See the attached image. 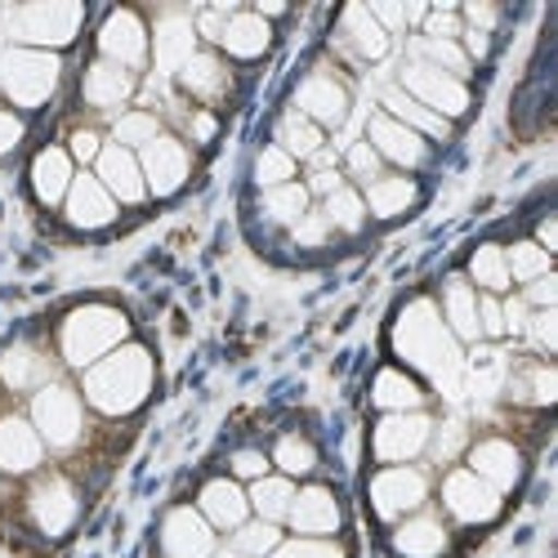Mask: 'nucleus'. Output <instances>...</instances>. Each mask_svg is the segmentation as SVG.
<instances>
[{
	"mask_svg": "<svg viewBox=\"0 0 558 558\" xmlns=\"http://www.w3.org/2000/svg\"><path fill=\"white\" fill-rule=\"evenodd\" d=\"M366 10H371V19H376L389 36L407 27V5H389V0H376V5H366Z\"/></svg>",
	"mask_w": 558,
	"mask_h": 558,
	"instance_id": "60",
	"label": "nucleus"
},
{
	"mask_svg": "<svg viewBox=\"0 0 558 558\" xmlns=\"http://www.w3.org/2000/svg\"><path fill=\"white\" fill-rule=\"evenodd\" d=\"M340 36H344V45H353L357 50V59H385L389 54V32L371 19V10L366 5H349L344 10V19H340Z\"/></svg>",
	"mask_w": 558,
	"mask_h": 558,
	"instance_id": "35",
	"label": "nucleus"
},
{
	"mask_svg": "<svg viewBox=\"0 0 558 558\" xmlns=\"http://www.w3.org/2000/svg\"><path fill=\"white\" fill-rule=\"evenodd\" d=\"M197 54V27L189 14H166L153 32V63L161 76H179V68Z\"/></svg>",
	"mask_w": 558,
	"mask_h": 558,
	"instance_id": "26",
	"label": "nucleus"
},
{
	"mask_svg": "<svg viewBox=\"0 0 558 558\" xmlns=\"http://www.w3.org/2000/svg\"><path fill=\"white\" fill-rule=\"evenodd\" d=\"M138 170H144V183H148V197H174L183 183L193 174V153L183 138L174 134H157L153 144L138 153Z\"/></svg>",
	"mask_w": 558,
	"mask_h": 558,
	"instance_id": "11",
	"label": "nucleus"
},
{
	"mask_svg": "<svg viewBox=\"0 0 558 558\" xmlns=\"http://www.w3.org/2000/svg\"><path fill=\"white\" fill-rule=\"evenodd\" d=\"M415 197H421V189H415L411 174H380L362 189V206L371 219H398L415 206Z\"/></svg>",
	"mask_w": 558,
	"mask_h": 558,
	"instance_id": "31",
	"label": "nucleus"
},
{
	"mask_svg": "<svg viewBox=\"0 0 558 558\" xmlns=\"http://www.w3.org/2000/svg\"><path fill=\"white\" fill-rule=\"evenodd\" d=\"M117 210H121V206L112 202V193L104 189L95 174H76V179H72L68 202H63V215H68L72 228H81V232H99V228L117 223Z\"/></svg>",
	"mask_w": 558,
	"mask_h": 558,
	"instance_id": "20",
	"label": "nucleus"
},
{
	"mask_svg": "<svg viewBox=\"0 0 558 558\" xmlns=\"http://www.w3.org/2000/svg\"><path fill=\"white\" fill-rule=\"evenodd\" d=\"M161 554L166 558H215V527L197 509L179 505L161 523Z\"/></svg>",
	"mask_w": 558,
	"mask_h": 558,
	"instance_id": "18",
	"label": "nucleus"
},
{
	"mask_svg": "<svg viewBox=\"0 0 558 558\" xmlns=\"http://www.w3.org/2000/svg\"><path fill=\"white\" fill-rule=\"evenodd\" d=\"M277 148H282L291 161H313L322 148H327V134H322V125H313L308 117L287 112L282 125H277Z\"/></svg>",
	"mask_w": 558,
	"mask_h": 558,
	"instance_id": "38",
	"label": "nucleus"
},
{
	"mask_svg": "<svg viewBox=\"0 0 558 558\" xmlns=\"http://www.w3.org/2000/svg\"><path fill=\"white\" fill-rule=\"evenodd\" d=\"M287 523L295 527V536L327 541V536H336V532H340L344 514H340L336 492H331V487H322V483H313V487H295V500H291Z\"/></svg>",
	"mask_w": 558,
	"mask_h": 558,
	"instance_id": "14",
	"label": "nucleus"
},
{
	"mask_svg": "<svg viewBox=\"0 0 558 558\" xmlns=\"http://www.w3.org/2000/svg\"><path fill=\"white\" fill-rule=\"evenodd\" d=\"M478 336H483V340H500V336H505L500 295H478Z\"/></svg>",
	"mask_w": 558,
	"mask_h": 558,
	"instance_id": "54",
	"label": "nucleus"
},
{
	"mask_svg": "<svg viewBox=\"0 0 558 558\" xmlns=\"http://www.w3.org/2000/svg\"><path fill=\"white\" fill-rule=\"evenodd\" d=\"M509 398L532 402V407H549L558 393V376L549 362H523V366H509V380H505Z\"/></svg>",
	"mask_w": 558,
	"mask_h": 558,
	"instance_id": "36",
	"label": "nucleus"
},
{
	"mask_svg": "<svg viewBox=\"0 0 558 558\" xmlns=\"http://www.w3.org/2000/svg\"><path fill=\"white\" fill-rule=\"evenodd\" d=\"M500 313H505V336H527V317L532 308L514 295V300H500Z\"/></svg>",
	"mask_w": 558,
	"mask_h": 558,
	"instance_id": "59",
	"label": "nucleus"
},
{
	"mask_svg": "<svg viewBox=\"0 0 558 558\" xmlns=\"http://www.w3.org/2000/svg\"><path fill=\"white\" fill-rule=\"evenodd\" d=\"M429 442H434V421L425 411H393L371 434V451L385 464H411L415 456L429 451Z\"/></svg>",
	"mask_w": 558,
	"mask_h": 558,
	"instance_id": "9",
	"label": "nucleus"
},
{
	"mask_svg": "<svg viewBox=\"0 0 558 558\" xmlns=\"http://www.w3.org/2000/svg\"><path fill=\"white\" fill-rule=\"evenodd\" d=\"M322 219L331 223V232H349V238H353V232H362V228H366V206H362V193H357V189H349V183H344L340 193H331L327 202H322Z\"/></svg>",
	"mask_w": 558,
	"mask_h": 558,
	"instance_id": "42",
	"label": "nucleus"
},
{
	"mask_svg": "<svg viewBox=\"0 0 558 558\" xmlns=\"http://www.w3.org/2000/svg\"><path fill=\"white\" fill-rule=\"evenodd\" d=\"M189 134H193V144H210V138L219 134V121H215V112L197 108V112L189 117Z\"/></svg>",
	"mask_w": 558,
	"mask_h": 558,
	"instance_id": "61",
	"label": "nucleus"
},
{
	"mask_svg": "<svg viewBox=\"0 0 558 558\" xmlns=\"http://www.w3.org/2000/svg\"><path fill=\"white\" fill-rule=\"evenodd\" d=\"M308 189L304 183H282V189H268L264 193V215L272 219V223H287V228H295L304 215H308Z\"/></svg>",
	"mask_w": 558,
	"mask_h": 558,
	"instance_id": "43",
	"label": "nucleus"
},
{
	"mask_svg": "<svg viewBox=\"0 0 558 558\" xmlns=\"http://www.w3.org/2000/svg\"><path fill=\"white\" fill-rule=\"evenodd\" d=\"M366 144L376 148L380 161H393V166H402V170H415V166H425V161H429V138H421L415 130L398 125V121L385 117V112L371 117V125H366Z\"/></svg>",
	"mask_w": 558,
	"mask_h": 558,
	"instance_id": "17",
	"label": "nucleus"
},
{
	"mask_svg": "<svg viewBox=\"0 0 558 558\" xmlns=\"http://www.w3.org/2000/svg\"><path fill=\"white\" fill-rule=\"evenodd\" d=\"M99 54L125 72H138L153 54V32L134 10H112L99 27Z\"/></svg>",
	"mask_w": 558,
	"mask_h": 558,
	"instance_id": "12",
	"label": "nucleus"
},
{
	"mask_svg": "<svg viewBox=\"0 0 558 558\" xmlns=\"http://www.w3.org/2000/svg\"><path fill=\"white\" fill-rule=\"evenodd\" d=\"M32 425H36L45 447H54V451L76 447L81 434H85V402H81V393L59 385V380L36 389L32 393Z\"/></svg>",
	"mask_w": 558,
	"mask_h": 558,
	"instance_id": "6",
	"label": "nucleus"
},
{
	"mask_svg": "<svg viewBox=\"0 0 558 558\" xmlns=\"http://www.w3.org/2000/svg\"><path fill=\"white\" fill-rule=\"evenodd\" d=\"M23 134H27L23 117H19L14 108H0V157H10V153L23 144Z\"/></svg>",
	"mask_w": 558,
	"mask_h": 558,
	"instance_id": "56",
	"label": "nucleus"
},
{
	"mask_svg": "<svg viewBox=\"0 0 558 558\" xmlns=\"http://www.w3.org/2000/svg\"><path fill=\"white\" fill-rule=\"evenodd\" d=\"M63 81V63L59 54L45 50H23V45H10L0 50V95H5L14 108L36 112L54 99V89Z\"/></svg>",
	"mask_w": 558,
	"mask_h": 558,
	"instance_id": "5",
	"label": "nucleus"
},
{
	"mask_svg": "<svg viewBox=\"0 0 558 558\" xmlns=\"http://www.w3.org/2000/svg\"><path fill=\"white\" fill-rule=\"evenodd\" d=\"M255 183L268 193V189H282V183H295V161L277 148V144H268V148H259V157H255Z\"/></svg>",
	"mask_w": 558,
	"mask_h": 558,
	"instance_id": "47",
	"label": "nucleus"
},
{
	"mask_svg": "<svg viewBox=\"0 0 558 558\" xmlns=\"http://www.w3.org/2000/svg\"><path fill=\"white\" fill-rule=\"evenodd\" d=\"M153 385H157V362L144 344H121L89 371H81V398L99 415H112V421L144 407Z\"/></svg>",
	"mask_w": 558,
	"mask_h": 558,
	"instance_id": "2",
	"label": "nucleus"
},
{
	"mask_svg": "<svg viewBox=\"0 0 558 558\" xmlns=\"http://www.w3.org/2000/svg\"><path fill=\"white\" fill-rule=\"evenodd\" d=\"M470 470L487 487H496L505 496L509 487H519V478H523V456H519V447L509 438H478L470 447Z\"/></svg>",
	"mask_w": 558,
	"mask_h": 558,
	"instance_id": "22",
	"label": "nucleus"
},
{
	"mask_svg": "<svg viewBox=\"0 0 558 558\" xmlns=\"http://www.w3.org/2000/svg\"><path fill=\"white\" fill-rule=\"evenodd\" d=\"M197 514L215 527V532H238L251 519V500L242 492L238 478H210L197 496Z\"/></svg>",
	"mask_w": 558,
	"mask_h": 558,
	"instance_id": "24",
	"label": "nucleus"
},
{
	"mask_svg": "<svg viewBox=\"0 0 558 558\" xmlns=\"http://www.w3.org/2000/svg\"><path fill=\"white\" fill-rule=\"evenodd\" d=\"M268 45H272V27L255 14V10H232L228 23H223V36H219V50L228 59H259L268 54Z\"/></svg>",
	"mask_w": 558,
	"mask_h": 558,
	"instance_id": "30",
	"label": "nucleus"
},
{
	"mask_svg": "<svg viewBox=\"0 0 558 558\" xmlns=\"http://www.w3.org/2000/svg\"><path fill=\"white\" fill-rule=\"evenodd\" d=\"M291 238H295V246H300V251H322V246L331 242V223L322 219V210H308V215L291 228Z\"/></svg>",
	"mask_w": 558,
	"mask_h": 558,
	"instance_id": "48",
	"label": "nucleus"
},
{
	"mask_svg": "<svg viewBox=\"0 0 558 558\" xmlns=\"http://www.w3.org/2000/svg\"><path fill=\"white\" fill-rule=\"evenodd\" d=\"M527 336H532V344L541 353H554L558 349V317H554V308H536L527 317Z\"/></svg>",
	"mask_w": 558,
	"mask_h": 558,
	"instance_id": "51",
	"label": "nucleus"
},
{
	"mask_svg": "<svg viewBox=\"0 0 558 558\" xmlns=\"http://www.w3.org/2000/svg\"><path fill=\"white\" fill-rule=\"evenodd\" d=\"M134 89H138V76L117 68V63H108V59H95L81 76V99H85V108H95V112L125 108L134 99Z\"/></svg>",
	"mask_w": 558,
	"mask_h": 558,
	"instance_id": "21",
	"label": "nucleus"
},
{
	"mask_svg": "<svg viewBox=\"0 0 558 558\" xmlns=\"http://www.w3.org/2000/svg\"><path fill=\"white\" fill-rule=\"evenodd\" d=\"M99 153H104L99 130H72V138H68V157H72V161L95 166V161H99Z\"/></svg>",
	"mask_w": 558,
	"mask_h": 558,
	"instance_id": "53",
	"label": "nucleus"
},
{
	"mask_svg": "<svg viewBox=\"0 0 558 558\" xmlns=\"http://www.w3.org/2000/svg\"><path fill=\"white\" fill-rule=\"evenodd\" d=\"M371 402H376L380 411H421L425 407V389L415 385L407 371H398V366H385L380 376H376V385H371Z\"/></svg>",
	"mask_w": 558,
	"mask_h": 558,
	"instance_id": "37",
	"label": "nucleus"
},
{
	"mask_svg": "<svg viewBox=\"0 0 558 558\" xmlns=\"http://www.w3.org/2000/svg\"><path fill=\"white\" fill-rule=\"evenodd\" d=\"M451 545L442 519L434 514H407L398 527H393V554L398 558H442Z\"/></svg>",
	"mask_w": 558,
	"mask_h": 558,
	"instance_id": "29",
	"label": "nucleus"
},
{
	"mask_svg": "<svg viewBox=\"0 0 558 558\" xmlns=\"http://www.w3.org/2000/svg\"><path fill=\"white\" fill-rule=\"evenodd\" d=\"M344 170H349V174L362 183V189H366L371 179H380V157H376V148H371L366 138H362V144H353V148L344 153Z\"/></svg>",
	"mask_w": 558,
	"mask_h": 558,
	"instance_id": "50",
	"label": "nucleus"
},
{
	"mask_svg": "<svg viewBox=\"0 0 558 558\" xmlns=\"http://www.w3.org/2000/svg\"><path fill=\"white\" fill-rule=\"evenodd\" d=\"M411 59L415 63H429V68L456 76V81H464V76H470V68H474L470 59H464L460 40H429V36H415L411 40Z\"/></svg>",
	"mask_w": 558,
	"mask_h": 558,
	"instance_id": "40",
	"label": "nucleus"
},
{
	"mask_svg": "<svg viewBox=\"0 0 558 558\" xmlns=\"http://www.w3.org/2000/svg\"><path fill=\"white\" fill-rule=\"evenodd\" d=\"M398 89H407V95L421 104V108H429L434 117H442V121H451V117H464L470 112V85L464 81H456V76H447V72H438V68H429V63H407L402 68V81H398Z\"/></svg>",
	"mask_w": 558,
	"mask_h": 558,
	"instance_id": "7",
	"label": "nucleus"
},
{
	"mask_svg": "<svg viewBox=\"0 0 558 558\" xmlns=\"http://www.w3.org/2000/svg\"><path fill=\"white\" fill-rule=\"evenodd\" d=\"M95 179L112 193L117 206L148 202V183H144V170H138V153H130L121 144H104V153L95 161Z\"/></svg>",
	"mask_w": 558,
	"mask_h": 558,
	"instance_id": "16",
	"label": "nucleus"
},
{
	"mask_svg": "<svg viewBox=\"0 0 558 558\" xmlns=\"http://www.w3.org/2000/svg\"><path fill=\"white\" fill-rule=\"evenodd\" d=\"M505 380H509V357L500 349H478L474 357H464V389H470L478 402L500 398Z\"/></svg>",
	"mask_w": 558,
	"mask_h": 558,
	"instance_id": "33",
	"label": "nucleus"
},
{
	"mask_svg": "<svg viewBox=\"0 0 558 558\" xmlns=\"http://www.w3.org/2000/svg\"><path fill=\"white\" fill-rule=\"evenodd\" d=\"M460 32H464V19L456 10H429L421 36H429V40H460Z\"/></svg>",
	"mask_w": 558,
	"mask_h": 558,
	"instance_id": "52",
	"label": "nucleus"
},
{
	"mask_svg": "<svg viewBox=\"0 0 558 558\" xmlns=\"http://www.w3.org/2000/svg\"><path fill=\"white\" fill-rule=\"evenodd\" d=\"M0 380H5V389H14V393H36L45 385H54V362L36 344L19 340L0 353Z\"/></svg>",
	"mask_w": 558,
	"mask_h": 558,
	"instance_id": "27",
	"label": "nucleus"
},
{
	"mask_svg": "<svg viewBox=\"0 0 558 558\" xmlns=\"http://www.w3.org/2000/svg\"><path fill=\"white\" fill-rule=\"evenodd\" d=\"M246 500H251V514H255V519L282 527L287 514H291V500H295V478H287V474H264V478L251 483Z\"/></svg>",
	"mask_w": 558,
	"mask_h": 558,
	"instance_id": "32",
	"label": "nucleus"
},
{
	"mask_svg": "<svg viewBox=\"0 0 558 558\" xmlns=\"http://www.w3.org/2000/svg\"><path fill=\"white\" fill-rule=\"evenodd\" d=\"M304 189H308V197H322V202H327L331 193H340V189H344V174H340L336 166H331V170H313Z\"/></svg>",
	"mask_w": 558,
	"mask_h": 558,
	"instance_id": "58",
	"label": "nucleus"
},
{
	"mask_svg": "<svg viewBox=\"0 0 558 558\" xmlns=\"http://www.w3.org/2000/svg\"><path fill=\"white\" fill-rule=\"evenodd\" d=\"M27 514H32V523H36L40 536L59 541V536H68V532L76 527V519H81V496H76V487H72L63 474H45V478L32 487V496H27Z\"/></svg>",
	"mask_w": 558,
	"mask_h": 558,
	"instance_id": "10",
	"label": "nucleus"
},
{
	"mask_svg": "<svg viewBox=\"0 0 558 558\" xmlns=\"http://www.w3.org/2000/svg\"><path fill=\"white\" fill-rule=\"evenodd\" d=\"M429 500V478L415 464H389L371 478V509L385 523H402L407 514H421V505Z\"/></svg>",
	"mask_w": 558,
	"mask_h": 558,
	"instance_id": "8",
	"label": "nucleus"
},
{
	"mask_svg": "<svg viewBox=\"0 0 558 558\" xmlns=\"http://www.w3.org/2000/svg\"><path fill=\"white\" fill-rule=\"evenodd\" d=\"M45 460V442L23 415H0V474H36Z\"/></svg>",
	"mask_w": 558,
	"mask_h": 558,
	"instance_id": "23",
	"label": "nucleus"
},
{
	"mask_svg": "<svg viewBox=\"0 0 558 558\" xmlns=\"http://www.w3.org/2000/svg\"><path fill=\"white\" fill-rule=\"evenodd\" d=\"M470 287H478L483 295H505L509 287V264H505V246H496V242H487V246H478L474 251V259H470Z\"/></svg>",
	"mask_w": 558,
	"mask_h": 558,
	"instance_id": "39",
	"label": "nucleus"
},
{
	"mask_svg": "<svg viewBox=\"0 0 558 558\" xmlns=\"http://www.w3.org/2000/svg\"><path fill=\"white\" fill-rule=\"evenodd\" d=\"M157 134H161V121H157V112H144V108H130L112 121V144H121L130 153H144Z\"/></svg>",
	"mask_w": 558,
	"mask_h": 558,
	"instance_id": "41",
	"label": "nucleus"
},
{
	"mask_svg": "<svg viewBox=\"0 0 558 558\" xmlns=\"http://www.w3.org/2000/svg\"><path fill=\"white\" fill-rule=\"evenodd\" d=\"M272 464L282 470L287 478H308L317 470V447L304 434H287L282 442L272 447Z\"/></svg>",
	"mask_w": 558,
	"mask_h": 558,
	"instance_id": "45",
	"label": "nucleus"
},
{
	"mask_svg": "<svg viewBox=\"0 0 558 558\" xmlns=\"http://www.w3.org/2000/svg\"><path fill=\"white\" fill-rule=\"evenodd\" d=\"M125 340H130V317L112 304H81L63 317V327H59V353L76 371H89L99 357L121 349Z\"/></svg>",
	"mask_w": 558,
	"mask_h": 558,
	"instance_id": "3",
	"label": "nucleus"
},
{
	"mask_svg": "<svg viewBox=\"0 0 558 558\" xmlns=\"http://www.w3.org/2000/svg\"><path fill=\"white\" fill-rule=\"evenodd\" d=\"M174 81H179L183 95L197 99L206 112L232 95V68H228L219 54H210V50H197L189 63L179 68V76H174Z\"/></svg>",
	"mask_w": 558,
	"mask_h": 558,
	"instance_id": "19",
	"label": "nucleus"
},
{
	"mask_svg": "<svg viewBox=\"0 0 558 558\" xmlns=\"http://www.w3.org/2000/svg\"><path fill=\"white\" fill-rule=\"evenodd\" d=\"M519 300H523L527 308H554V300H558V282H554V272H545V277H536V282H527Z\"/></svg>",
	"mask_w": 558,
	"mask_h": 558,
	"instance_id": "57",
	"label": "nucleus"
},
{
	"mask_svg": "<svg viewBox=\"0 0 558 558\" xmlns=\"http://www.w3.org/2000/svg\"><path fill=\"white\" fill-rule=\"evenodd\" d=\"M295 112L308 117L313 125H340L349 117V89L344 81H336L331 72H308L295 89Z\"/></svg>",
	"mask_w": 558,
	"mask_h": 558,
	"instance_id": "15",
	"label": "nucleus"
},
{
	"mask_svg": "<svg viewBox=\"0 0 558 558\" xmlns=\"http://www.w3.org/2000/svg\"><path fill=\"white\" fill-rule=\"evenodd\" d=\"M500 492L496 487H487L474 470H451L447 478H442V509L456 519V523H470V527H478V523H492L496 514H500Z\"/></svg>",
	"mask_w": 558,
	"mask_h": 558,
	"instance_id": "13",
	"label": "nucleus"
},
{
	"mask_svg": "<svg viewBox=\"0 0 558 558\" xmlns=\"http://www.w3.org/2000/svg\"><path fill=\"white\" fill-rule=\"evenodd\" d=\"M505 264H509V282H523V287L549 272V255H545L536 242H514V246H505Z\"/></svg>",
	"mask_w": 558,
	"mask_h": 558,
	"instance_id": "46",
	"label": "nucleus"
},
{
	"mask_svg": "<svg viewBox=\"0 0 558 558\" xmlns=\"http://www.w3.org/2000/svg\"><path fill=\"white\" fill-rule=\"evenodd\" d=\"M85 23V5L76 0H32V5H19L5 14V32L23 50H45L54 54L63 45H72L81 36Z\"/></svg>",
	"mask_w": 558,
	"mask_h": 558,
	"instance_id": "4",
	"label": "nucleus"
},
{
	"mask_svg": "<svg viewBox=\"0 0 558 558\" xmlns=\"http://www.w3.org/2000/svg\"><path fill=\"white\" fill-rule=\"evenodd\" d=\"M27 179H32L36 202L54 210V206H63V202H68V189H72V179H76V161L68 157V148L50 144V148H40V153L32 157Z\"/></svg>",
	"mask_w": 558,
	"mask_h": 558,
	"instance_id": "25",
	"label": "nucleus"
},
{
	"mask_svg": "<svg viewBox=\"0 0 558 558\" xmlns=\"http://www.w3.org/2000/svg\"><path fill=\"white\" fill-rule=\"evenodd\" d=\"M228 558H238V554H228Z\"/></svg>",
	"mask_w": 558,
	"mask_h": 558,
	"instance_id": "63",
	"label": "nucleus"
},
{
	"mask_svg": "<svg viewBox=\"0 0 558 558\" xmlns=\"http://www.w3.org/2000/svg\"><path fill=\"white\" fill-rule=\"evenodd\" d=\"M277 545H282V527L264 523V519H246L238 532H232V554L238 558H268Z\"/></svg>",
	"mask_w": 558,
	"mask_h": 558,
	"instance_id": "44",
	"label": "nucleus"
},
{
	"mask_svg": "<svg viewBox=\"0 0 558 558\" xmlns=\"http://www.w3.org/2000/svg\"><path fill=\"white\" fill-rule=\"evenodd\" d=\"M442 327L456 336V344H478V291L470 277H447L442 282Z\"/></svg>",
	"mask_w": 558,
	"mask_h": 558,
	"instance_id": "28",
	"label": "nucleus"
},
{
	"mask_svg": "<svg viewBox=\"0 0 558 558\" xmlns=\"http://www.w3.org/2000/svg\"><path fill=\"white\" fill-rule=\"evenodd\" d=\"M393 353L415 366L421 376L442 393V398H460L464 389V353L456 344V336L442 327V313L429 300H411L398 322H393Z\"/></svg>",
	"mask_w": 558,
	"mask_h": 558,
	"instance_id": "1",
	"label": "nucleus"
},
{
	"mask_svg": "<svg viewBox=\"0 0 558 558\" xmlns=\"http://www.w3.org/2000/svg\"><path fill=\"white\" fill-rule=\"evenodd\" d=\"M464 19H470V27L474 32H487L492 36V27H496V5H464Z\"/></svg>",
	"mask_w": 558,
	"mask_h": 558,
	"instance_id": "62",
	"label": "nucleus"
},
{
	"mask_svg": "<svg viewBox=\"0 0 558 558\" xmlns=\"http://www.w3.org/2000/svg\"><path fill=\"white\" fill-rule=\"evenodd\" d=\"M268 464H272V460H268L264 451H251V447H246V451L232 456L228 470H232V478H251V483H255V478H264V474H268Z\"/></svg>",
	"mask_w": 558,
	"mask_h": 558,
	"instance_id": "55",
	"label": "nucleus"
},
{
	"mask_svg": "<svg viewBox=\"0 0 558 558\" xmlns=\"http://www.w3.org/2000/svg\"><path fill=\"white\" fill-rule=\"evenodd\" d=\"M380 104H385V117H393L398 125L415 130L421 138H447V134H451V121H442V117H434L429 108H421V104H415L407 89H398V85L385 89Z\"/></svg>",
	"mask_w": 558,
	"mask_h": 558,
	"instance_id": "34",
	"label": "nucleus"
},
{
	"mask_svg": "<svg viewBox=\"0 0 558 558\" xmlns=\"http://www.w3.org/2000/svg\"><path fill=\"white\" fill-rule=\"evenodd\" d=\"M268 558H344L340 545L331 541H308V536H295V541H282Z\"/></svg>",
	"mask_w": 558,
	"mask_h": 558,
	"instance_id": "49",
	"label": "nucleus"
}]
</instances>
